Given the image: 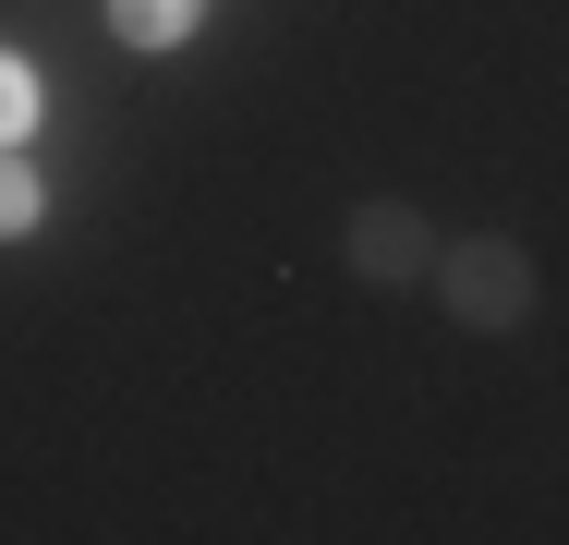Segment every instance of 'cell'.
Here are the masks:
<instances>
[{"label": "cell", "instance_id": "6da1fadb", "mask_svg": "<svg viewBox=\"0 0 569 545\" xmlns=\"http://www.w3.org/2000/svg\"><path fill=\"white\" fill-rule=\"evenodd\" d=\"M425 291H437L449 327H472V339H521L533 304H546V267H533L521 230H449L437 267H425Z\"/></svg>", "mask_w": 569, "mask_h": 545}, {"label": "cell", "instance_id": "7a4b0ae2", "mask_svg": "<svg viewBox=\"0 0 569 545\" xmlns=\"http://www.w3.org/2000/svg\"><path fill=\"white\" fill-rule=\"evenodd\" d=\"M437 242H449V230L412 207V195H351V218H340V255H351L363 291H425Z\"/></svg>", "mask_w": 569, "mask_h": 545}, {"label": "cell", "instance_id": "3957f363", "mask_svg": "<svg viewBox=\"0 0 569 545\" xmlns=\"http://www.w3.org/2000/svg\"><path fill=\"white\" fill-rule=\"evenodd\" d=\"M207 24V0H110V37L121 49H182Z\"/></svg>", "mask_w": 569, "mask_h": 545}, {"label": "cell", "instance_id": "277c9868", "mask_svg": "<svg viewBox=\"0 0 569 545\" xmlns=\"http://www.w3.org/2000/svg\"><path fill=\"white\" fill-rule=\"evenodd\" d=\"M37 218H49V182H37V158H24V146H0V242H24Z\"/></svg>", "mask_w": 569, "mask_h": 545}, {"label": "cell", "instance_id": "5b68a950", "mask_svg": "<svg viewBox=\"0 0 569 545\" xmlns=\"http://www.w3.org/2000/svg\"><path fill=\"white\" fill-rule=\"evenodd\" d=\"M37 61H12V49H0V146H24V133H37Z\"/></svg>", "mask_w": 569, "mask_h": 545}]
</instances>
